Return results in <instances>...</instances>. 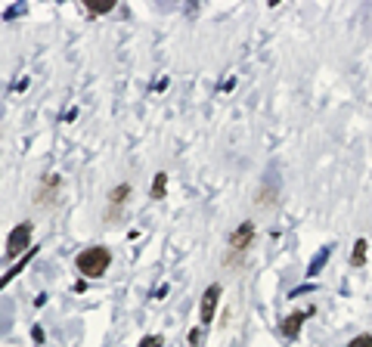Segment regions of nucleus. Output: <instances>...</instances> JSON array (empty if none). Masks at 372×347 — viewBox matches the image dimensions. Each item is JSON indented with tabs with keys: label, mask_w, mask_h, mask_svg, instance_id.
Returning <instances> with one entry per match:
<instances>
[{
	"label": "nucleus",
	"mask_w": 372,
	"mask_h": 347,
	"mask_svg": "<svg viewBox=\"0 0 372 347\" xmlns=\"http://www.w3.org/2000/svg\"><path fill=\"white\" fill-rule=\"evenodd\" d=\"M109 261H112V254H109L106 245H93V248H84V252L78 254V270L84 276H91V279H96V276H102L109 270Z\"/></svg>",
	"instance_id": "1"
},
{
	"label": "nucleus",
	"mask_w": 372,
	"mask_h": 347,
	"mask_svg": "<svg viewBox=\"0 0 372 347\" xmlns=\"http://www.w3.org/2000/svg\"><path fill=\"white\" fill-rule=\"evenodd\" d=\"M28 252H31V223H19V227L10 233V239H6V258L19 261Z\"/></svg>",
	"instance_id": "2"
},
{
	"label": "nucleus",
	"mask_w": 372,
	"mask_h": 347,
	"mask_svg": "<svg viewBox=\"0 0 372 347\" xmlns=\"http://www.w3.org/2000/svg\"><path fill=\"white\" fill-rule=\"evenodd\" d=\"M252 239H254V223L252 221H245L239 229L233 233V239H230V248H233V254H242L248 245H252Z\"/></svg>",
	"instance_id": "3"
},
{
	"label": "nucleus",
	"mask_w": 372,
	"mask_h": 347,
	"mask_svg": "<svg viewBox=\"0 0 372 347\" xmlns=\"http://www.w3.org/2000/svg\"><path fill=\"white\" fill-rule=\"evenodd\" d=\"M217 298H221V285H208L202 294V323L211 326L214 319V310H217Z\"/></svg>",
	"instance_id": "4"
},
{
	"label": "nucleus",
	"mask_w": 372,
	"mask_h": 347,
	"mask_svg": "<svg viewBox=\"0 0 372 347\" xmlns=\"http://www.w3.org/2000/svg\"><path fill=\"white\" fill-rule=\"evenodd\" d=\"M304 319H307V313H292V317H286V319H282V326H279L282 335H286V338H298L301 323H304Z\"/></svg>",
	"instance_id": "5"
},
{
	"label": "nucleus",
	"mask_w": 372,
	"mask_h": 347,
	"mask_svg": "<svg viewBox=\"0 0 372 347\" xmlns=\"http://www.w3.org/2000/svg\"><path fill=\"white\" fill-rule=\"evenodd\" d=\"M127 196H131V186H127V183H121L118 189H115L112 196H109V214H118V208L127 202Z\"/></svg>",
	"instance_id": "6"
},
{
	"label": "nucleus",
	"mask_w": 372,
	"mask_h": 347,
	"mask_svg": "<svg viewBox=\"0 0 372 347\" xmlns=\"http://www.w3.org/2000/svg\"><path fill=\"white\" fill-rule=\"evenodd\" d=\"M56 186H59V177H56V174H50L47 180H44V192H37V198L35 202H53V196H56Z\"/></svg>",
	"instance_id": "7"
},
{
	"label": "nucleus",
	"mask_w": 372,
	"mask_h": 347,
	"mask_svg": "<svg viewBox=\"0 0 372 347\" xmlns=\"http://www.w3.org/2000/svg\"><path fill=\"white\" fill-rule=\"evenodd\" d=\"M35 252H37V248H31V252H28V254H25V258H19V261H16V267H12V270H10V273H6V276H0V288H3V285H6V282H10V279H12V276H19V273H22V270H25V267H28V263H31V254H35Z\"/></svg>",
	"instance_id": "8"
},
{
	"label": "nucleus",
	"mask_w": 372,
	"mask_h": 347,
	"mask_svg": "<svg viewBox=\"0 0 372 347\" xmlns=\"http://www.w3.org/2000/svg\"><path fill=\"white\" fill-rule=\"evenodd\" d=\"M165 192H168V174H156V180H152V198H165Z\"/></svg>",
	"instance_id": "9"
},
{
	"label": "nucleus",
	"mask_w": 372,
	"mask_h": 347,
	"mask_svg": "<svg viewBox=\"0 0 372 347\" xmlns=\"http://www.w3.org/2000/svg\"><path fill=\"white\" fill-rule=\"evenodd\" d=\"M351 263H354V267H363V263H366V242H363V239L354 242V254H351Z\"/></svg>",
	"instance_id": "10"
},
{
	"label": "nucleus",
	"mask_w": 372,
	"mask_h": 347,
	"mask_svg": "<svg viewBox=\"0 0 372 347\" xmlns=\"http://www.w3.org/2000/svg\"><path fill=\"white\" fill-rule=\"evenodd\" d=\"M326 258H329V248H323V252L317 254V261L310 263V270H307V273H310V276H313V273H319V270H323V263H326Z\"/></svg>",
	"instance_id": "11"
},
{
	"label": "nucleus",
	"mask_w": 372,
	"mask_h": 347,
	"mask_svg": "<svg viewBox=\"0 0 372 347\" xmlns=\"http://www.w3.org/2000/svg\"><path fill=\"white\" fill-rule=\"evenodd\" d=\"M140 347H162V338H158V335H146L143 341H140Z\"/></svg>",
	"instance_id": "12"
},
{
	"label": "nucleus",
	"mask_w": 372,
	"mask_h": 347,
	"mask_svg": "<svg viewBox=\"0 0 372 347\" xmlns=\"http://www.w3.org/2000/svg\"><path fill=\"white\" fill-rule=\"evenodd\" d=\"M348 347H372V335H360V338H354Z\"/></svg>",
	"instance_id": "13"
},
{
	"label": "nucleus",
	"mask_w": 372,
	"mask_h": 347,
	"mask_svg": "<svg viewBox=\"0 0 372 347\" xmlns=\"http://www.w3.org/2000/svg\"><path fill=\"white\" fill-rule=\"evenodd\" d=\"M31 338H35V344H41V341H44V332L35 326V329H31Z\"/></svg>",
	"instance_id": "14"
}]
</instances>
